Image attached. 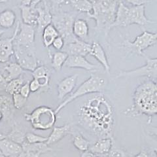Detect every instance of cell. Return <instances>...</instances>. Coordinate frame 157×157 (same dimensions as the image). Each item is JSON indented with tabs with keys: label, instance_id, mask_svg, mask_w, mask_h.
<instances>
[{
	"label": "cell",
	"instance_id": "obj_1",
	"mask_svg": "<svg viewBox=\"0 0 157 157\" xmlns=\"http://www.w3.org/2000/svg\"><path fill=\"white\" fill-rule=\"evenodd\" d=\"M82 102L77 110L78 124L98 139L113 138L115 111L111 101L102 93H96Z\"/></svg>",
	"mask_w": 157,
	"mask_h": 157
},
{
	"label": "cell",
	"instance_id": "obj_2",
	"mask_svg": "<svg viewBox=\"0 0 157 157\" xmlns=\"http://www.w3.org/2000/svg\"><path fill=\"white\" fill-rule=\"evenodd\" d=\"M130 112L151 117L157 115V80L150 78L140 83L133 94V107Z\"/></svg>",
	"mask_w": 157,
	"mask_h": 157
},
{
	"label": "cell",
	"instance_id": "obj_3",
	"mask_svg": "<svg viewBox=\"0 0 157 157\" xmlns=\"http://www.w3.org/2000/svg\"><path fill=\"white\" fill-rule=\"evenodd\" d=\"M92 11L88 14V18L94 20L96 31L104 33L107 36L112 29L120 0H90Z\"/></svg>",
	"mask_w": 157,
	"mask_h": 157
},
{
	"label": "cell",
	"instance_id": "obj_4",
	"mask_svg": "<svg viewBox=\"0 0 157 157\" xmlns=\"http://www.w3.org/2000/svg\"><path fill=\"white\" fill-rule=\"evenodd\" d=\"M133 24L143 27L149 24H157V21H151L147 18L145 6L127 7L120 0L112 28L127 27Z\"/></svg>",
	"mask_w": 157,
	"mask_h": 157
},
{
	"label": "cell",
	"instance_id": "obj_5",
	"mask_svg": "<svg viewBox=\"0 0 157 157\" xmlns=\"http://www.w3.org/2000/svg\"><path fill=\"white\" fill-rule=\"evenodd\" d=\"M107 85L105 77L97 73H92L90 77L83 82L77 88V89L59 105L55 110L57 115L63 108L77 98L88 94H93L96 93H101Z\"/></svg>",
	"mask_w": 157,
	"mask_h": 157
},
{
	"label": "cell",
	"instance_id": "obj_6",
	"mask_svg": "<svg viewBox=\"0 0 157 157\" xmlns=\"http://www.w3.org/2000/svg\"><path fill=\"white\" fill-rule=\"evenodd\" d=\"M52 24L65 41V45L74 42L78 39L73 35V26L76 19V14L73 12H66L60 9L54 11Z\"/></svg>",
	"mask_w": 157,
	"mask_h": 157
},
{
	"label": "cell",
	"instance_id": "obj_7",
	"mask_svg": "<svg viewBox=\"0 0 157 157\" xmlns=\"http://www.w3.org/2000/svg\"><path fill=\"white\" fill-rule=\"evenodd\" d=\"M25 119L30 122L33 129L47 130L52 128L56 123V114L55 110L47 106H39L30 113H25Z\"/></svg>",
	"mask_w": 157,
	"mask_h": 157
},
{
	"label": "cell",
	"instance_id": "obj_8",
	"mask_svg": "<svg viewBox=\"0 0 157 157\" xmlns=\"http://www.w3.org/2000/svg\"><path fill=\"white\" fill-rule=\"evenodd\" d=\"M157 42V32L144 31L137 36L133 41L125 40L121 43V47L128 54L145 56L144 52L148 48L155 45Z\"/></svg>",
	"mask_w": 157,
	"mask_h": 157
},
{
	"label": "cell",
	"instance_id": "obj_9",
	"mask_svg": "<svg viewBox=\"0 0 157 157\" xmlns=\"http://www.w3.org/2000/svg\"><path fill=\"white\" fill-rule=\"evenodd\" d=\"M144 57L146 59L145 64L135 70L121 71L117 77H147L148 78L157 80V58H151L145 55Z\"/></svg>",
	"mask_w": 157,
	"mask_h": 157
},
{
	"label": "cell",
	"instance_id": "obj_10",
	"mask_svg": "<svg viewBox=\"0 0 157 157\" xmlns=\"http://www.w3.org/2000/svg\"><path fill=\"white\" fill-rule=\"evenodd\" d=\"M14 55L17 63L24 70L33 71L38 66L35 49L14 45Z\"/></svg>",
	"mask_w": 157,
	"mask_h": 157
},
{
	"label": "cell",
	"instance_id": "obj_11",
	"mask_svg": "<svg viewBox=\"0 0 157 157\" xmlns=\"http://www.w3.org/2000/svg\"><path fill=\"white\" fill-rule=\"evenodd\" d=\"M18 28L13 44L22 47L35 49V27L18 22Z\"/></svg>",
	"mask_w": 157,
	"mask_h": 157
},
{
	"label": "cell",
	"instance_id": "obj_12",
	"mask_svg": "<svg viewBox=\"0 0 157 157\" xmlns=\"http://www.w3.org/2000/svg\"><path fill=\"white\" fill-rule=\"evenodd\" d=\"M22 151L18 157H40V156L52 149L46 143L30 144L25 141L21 145Z\"/></svg>",
	"mask_w": 157,
	"mask_h": 157
},
{
	"label": "cell",
	"instance_id": "obj_13",
	"mask_svg": "<svg viewBox=\"0 0 157 157\" xmlns=\"http://www.w3.org/2000/svg\"><path fill=\"white\" fill-rule=\"evenodd\" d=\"M64 66L69 68L82 69L88 71L95 72L98 66L88 62L85 56L78 55H69L64 63Z\"/></svg>",
	"mask_w": 157,
	"mask_h": 157
},
{
	"label": "cell",
	"instance_id": "obj_14",
	"mask_svg": "<svg viewBox=\"0 0 157 157\" xmlns=\"http://www.w3.org/2000/svg\"><path fill=\"white\" fill-rule=\"evenodd\" d=\"M62 50L63 52L67 53L68 55L85 56L90 54L91 43L78 39L76 41L66 44Z\"/></svg>",
	"mask_w": 157,
	"mask_h": 157
},
{
	"label": "cell",
	"instance_id": "obj_15",
	"mask_svg": "<svg viewBox=\"0 0 157 157\" xmlns=\"http://www.w3.org/2000/svg\"><path fill=\"white\" fill-rule=\"evenodd\" d=\"M78 76V74L70 75L63 78L58 83L57 91L59 100H63L66 96L73 91L77 85Z\"/></svg>",
	"mask_w": 157,
	"mask_h": 157
},
{
	"label": "cell",
	"instance_id": "obj_16",
	"mask_svg": "<svg viewBox=\"0 0 157 157\" xmlns=\"http://www.w3.org/2000/svg\"><path fill=\"white\" fill-rule=\"evenodd\" d=\"M114 145L113 138L105 137L98 140L95 144L90 145L88 151L90 153L101 157H105L109 154Z\"/></svg>",
	"mask_w": 157,
	"mask_h": 157
},
{
	"label": "cell",
	"instance_id": "obj_17",
	"mask_svg": "<svg viewBox=\"0 0 157 157\" xmlns=\"http://www.w3.org/2000/svg\"><path fill=\"white\" fill-rule=\"evenodd\" d=\"M17 28L18 24H17L13 36L0 40V62L1 63L8 62L10 58L14 55L13 41L16 36Z\"/></svg>",
	"mask_w": 157,
	"mask_h": 157
},
{
	"label": "cell",
	"instance_id": "obj_18",
	"mask_svg": "<svg viewBox=\"0 0 157 157\" xmlns=\"http://www.w3.org/2000/svg\"><path fill=\"white\" fill-rule=\"evenodd\" d=\"M43 7H36L37 11L36 28L38 33L43 32L44 28L52 24V14L51 10L45 0L43 1Z\"/></svg>",
	"mask_w": 157,
	"mask_h": 157
},
{
	"label": "cell",
	"instance_id": "obj_19",
	"mask_svg": "<svg viewBox=\"0 0 157 157\" xmlns=\"http://www.w3.org/2000/svg\"><path fill=\"white\" fill-rule=\"evenodd\" d=\"M22 151V147L8 138L0 141V153L6 157H18Z\"/></svg>",
	"mask_w": 157,
	"mask_h": 157
},
{
	"label": "cell",
	"instance_id": "obj_20",
	"mask_svg": "<svg viewBox=\"0 0 157 157\" xmlns=\"http://www.w3.org/2000/svg\"><path fill=\"white\" fill-rule=\"evenodd\" d=\"M15 110L11 98L6 95H0V112L5 121L13 124L14 122L13 117Z\"/></svg>",
	"mask_w": 157,
	"mask_h": 157
},
{
	"label": "cell",
	"instance_id": "obj_21",
	"mask_svg": "<svg viewBox=\"0 0 157 157\" xmlns=\"http://www.w3.org/2000/svg\"><path fill=\"white\" fill-rule=\"evenodd\" d=\"M72 133V126L70 124H66L62 126L53 127L51 134L48 136V140L45 143L51 146L61 141L63 138Z\"/></svg>",
	"mask_w": 157,
	"mask_h": 157
},
{
	"label": "cell",
	"instance_id": "obj_22",
	"mask_svg": "<svg viewBox=\"0 0 157 157\" xmlns=\"http://www.w3.org/2000/svg\"><path fill=\"white\" fill-rule=\"evenodd\" d=\"M91 56L94 57L96 60L99 62L102 66L104 67L105 71L109 73L110 72V66L108 59L106 56L104 48L100 45V43L93 41L91 43V50L90 54Z\"/></svg>",
	"mask_w": 157,
	"mask_h": 157
},
{
	"label": "cell",
	"instance_id": "obj_23",
	"mask_svg": "<svg viewBox=\"0 0 157 157\" xmlns=\"http://www.w3.org/2000/svg\"><path fill=\"white\" fill-rule=\"evenodd\" d=\"M32 75L34 78H36L41 85V88H48L51 79V71L44 65L37 66V67L32 71Z\"/></svg>",
	"mask_w": 157,
	"mask_h": 157
},
{
	"label": "cell",
	"instance_id": "obj_24",
	"mask_svg": "<svg viewBox=\"0 0 157 157\" xmlns=\"http://www.w3.org/2000/svg\"><path fill=\"white\" fill-rule=\"evenodd\" d=\"M73 33L78 39L87 42L89 35V27L86 21L81 18H76L73 23Z\"/></svg>",
	"mask_w": 157,
	"mask_h": 157
},
{
	"label": "cell",
	"instance_id": "obj_25",
	"mask_svg": "<svg viewBox=\"0 0 157 157\" xmlns=\"http://www.w3.org/2000/svg\"><path fill=\"white\" fill-rule=\"evenodd\" d=\"M21 11L22 21L24 24L31 25L36 27L37 11L36 7L33 8L30 6H22L21 5L19 7Z\"/></svg>",
	"mask_w": 157,
	"mask_h": 157
},
{
	"label": "cell",
	"instance_id": "obj_26",
	"mask_svg": "<svg viewBox=\"0 0 157 157\" xmlns=\"http://www.w3.org/2000/svg\"><path fill=\"white\" fill-rule=\"evenodd\" d=\"M26 133L27 132L23 129L21 124H18L17 122H14L12 124V130L7 135H6V137L22 145L25 141Z\"/></svg>",
	"mask_w": 157,
	"mask_h": 157
},
{
	"label": "cell",
	"instance_id": "obj_27",
	"mask_svg": "<svg viewBox=\"0 0 157 157\" xmlns=\"http://www.w3.org/2000/svg\"><path fill=\"white\" fill-rule=\"evenodd\" d=\"M16 14L11 9H6L0 13V28L9 29L16 22Z\"/></svg>",
	"mask_w": 157,
	"mask_h": 157
},
{
	"label": "cell",
	"instance_id": "obj_28",
	"mask_svg": "<svg viewBox=\"0 0 157 157\" xmlns=\"http://www.w3.org/2000/svg\"><path fill=\"white\" fill-rule=\"evenodd\" d=\"M4 70L7 73V75L5 77L8 82L21 77V76L25 72V70L17 62H11L7 63L5 66Z\"/></svg>",
	"mask_w": 157,
	"mask_h": 157
},
{
	"label": "cell",
	"instance_id": "obj_29",
	"mask_svg": "<svg viewBox=\"0 0 157 157\" xmlns=\"http://www.w3.org/2000/svg\"><path fill=\"white\" fill-rule=\"evenodd\" d=\"M59 36V33L56 28L52 24H49L46 26L43 30L42 41L43 45L46 48L50 47L55 38Z\"/></svg>",
	"mask_w": 157,
	"mask_h": 157
},
{
	"label": "cell",
	"instance_id": "obj_30",
	"mask_svg": "<svg viewBox=\"0 0 157 157\" xmlns=\"http://www.w3.org/2000/svg\"><path fill=\"white\" fill-rule=\"evenodd\" d=\"M67 3L78 13L88 14L92 11V3L90 0H67Z\"/></svg>",
	"mask_w": 157,
	"mask_h": 157
},
{
	"label": "cell",
	"instance_id": "obj_31",
	"mask_svg": "<svg viewBox=\"0 0 157 157\" xmlns=\"http://www.w3.org/2000/svg\"><path fill=\"white\" fill-rule=\"evenodd\" d=\"M68 54L63 51H57L53 53L51 56V66L56 71L62 70V67L68 58Z\"/></svg>",
	"mask_w": 157,
	"mask_h": 157
},
{
	"label": "cell",
	"instance_id": "obj_32",
	"mask_svg": "<svg viewBox=\"0 0 157 157\" xmlns=\"http://www.w3.org/2000/svg\"><path fill=\"white\" fill-rule=\"evenodd\" d=\"M73 144L77 150L82 152V153L88 151V149L90 146V141L80 134L73 136Z\"/></svg>",
	"mask_w": 157,
	"mask_h": 157
},
{
	"label": "cell",
	"instance_id": "obj_33",
	"mask_svg": "<svg viewBox=\"0 0 157 157\" xmlns=\"http://www.w3.org/2000/svg\"><path fill=\"white\" fill-rule=\"evenodd\" d=\"M24 82L23 78H22L21 77L10 81L7 82L5 91H6L7 94H11V96L14 94H17V93L20 92L21 88L22 86L24 85Z\"/></svg>",
	"mask_w": 157,
	"mask_h": 157
},
{
	"label": "cell",
	"instance_id": "obj_34",
	"mask_svg": "<svg viewBox=\"0 0 157 157\" xmlns=\"http://www.w3.org/2000/svg\"><path fill=\"white\" fill-rule=\"evenodd\" d=\"M48 140V137L37 135L33 132H27L25 141L28 144H34L39 143H45Z\"/></svg>",
	"mask_w": 157,
	"mask_h": 157
},
{
	"label": "cell",
	"instance_id": "obj_35",
	"mask_svg": "<svg viewBox=\"0 0 157 157\" xmlns=\"http://www.w3.org/2000/svg\"><path fill=\"white\" fill-rule=\"evenodd\" d=\"M12 100L13 105L17 110H20L25 106L28 101V98H24L20 93L12 95Z\"/></svg>",
	"mask_w": 157,
	"mask_h": 157
},
{
	"label": "cell",
	"instance_id": "obj_36",
	"mask_svg": "<svg viewBox=\"0 0 157 157\" xmlns=\"http://www.w3.org/2000/svg\"><path fill=\"white\" fill-rule=\"evenodd\" d=\"M105 157H128V155L123 149L113 145L109 154Z\"/></svg>",
	"mask_w": 157,
	"mask_h": 157
},
{
	"label": "cell",
	"instance_id": "obj_37",
	"mask_svg": "<svg viewBox=\"0 0 157 157\" xmlns=\"http://www.w3.org/2000/svg\"><path fill=\"white\" fill-rule=\"evenodd\" d=\"M64 45H65L64 39L60 36H58L57 37L55 38V39L54 40L52 44V46L53 47V48L58 51H62Z\"/></svg>",
	"mask_w": 157,
	"mask_h": 157
},
{
	"label": "cell",
	"instance_id": "obj_38",
	"mask_svg": "<svg viewBox=\"0 0 157 157\" xmlns=\"http://www.w3.org/2000/svg\"><path fill=\"white\" fill-rule=\"evenodd\" d=\"M29 81H28L26 83H24V85L22 86L21 90H20V94L24 98H28L30 94V89H29Z\"/></svg>",
	"mask_w": 157,
	"mask_h": 157
},
{
	"label": "cell",
	"instance_id": "obj_39",
	"mask_svg": "<svg viewBox=\"0 0 157 157\" xmlns=\"http://www.w3.org/2000/svg\"><path fill=\"white\" fill-rule=\"evenodd\" d=\"M29 89H30L31 92H36L39 90L41 89V85L39 84V81L36 78H33V79L29 81Z\"/></svg>",
	"mask_w": 157,
	"mask_h": 157
},
{
	"label": "cell",
	"instance_id": "obj_40",
	"mask_svg": "<svg viewBox=\"0 0 157 157\" xmlns=\"http://www.w3.org/2000/svg\"><path fill=\"white\" fill-rule=\"evenodd\" d=\"M50 1L53 11L60 9L62 5L67 3V0H49Z\"/></svg>",
	"mask_w": 157,
	"mask_h": 157
},
{
	"label": "cell",
	"instance_id": "obj_41",
	"mask_svg": "<svg viewBox=\"0 0 157 157\" xmlns=\"http://www.w3.org/2000/svg\"><path fill=\"white\" fill-rule=\"evenodd\" d=\"M127 2L132 5V6H145L147 3H151L154 0H126Z\"/></svg>",
	"mask_w": 157,
	"mask_h": 157
},
{
	"label": "cell",
	"instance_id": "obj_42",
	"mask_svg": "<svg viewBox=\"0 0 157 157\" xmlns=\"http://www.w3.org/2000/svg\"><path fill=\"white\" fill-rule=\"evenodd\" d=\"M133 157H151V153L148 149L144 148L142 149L139 153H137Z\"/></svg>",
	"mask_w": 157,
	"mask_h": 157
},
{
	"label": "cell",
	"instance_id": "obj_43",
	"mask_svg": "<svg viewBox=\"0 0 157 157\" xmlns=\"http://www.w3.org/2000/svg\"><path fill=\"white\" fill-rule=\"evenodd\" d=\"M8 81L4 76L0 74V90H5Z\"/></svg>",
	"mask_w": 157,
	"mask_h": 157
},
{
	"label": "cell",
	"instance_id": "obj_44",
	"mask_svg": "<svg viewBox=\"0 0 157 157\" xmlns=\"http://www.w3.org/2000/svg\"><path fill=\"white\" fill-rule=\"evenodd\" d=\"M81 157H101V156L96 155L94 154L90 153L89 151H87L86 152H83V153H82Z\"/></svg>",
	"mask_w": 157,
	"mask_h": 157
},
{
	"label": "cell",
	"instance_id": "obj_45",
	"mask_svg": "<svg viewBox=\"0 0 157 157\" xmlns=\"http://www.w3.org/2000/svg\"><path fill=\"white\" fill-rule=\"evenodd\" d=\"M149 133L152 136H155L157 137V126L151 127L149 129Z\"/></svg>",
	"mask_w": 157,
	"mask_h": 157
},
{
	"label": "cell",
	"instance_id": "obj_46",
	"mask_svg": "<svg viewBox=\"0 0 157 157\" xmlns=\"http://www.w3.org/2000/svg\"><path fill=\"white\" fill-rule=\"evenodd\" d=\"M43 1H44V0H32L30 6H31L32 7L35 8V7H36V6H37V5H38L39 3H41V2H43Z\"/></svg>",
	"mask_w": 157,
	"mask_h": 157
},
{
	"label": "cell",
	"instance_id": "obj_47",
	"mask_svg": "<svg viewBox=\"0 0 157 157\" xmlns=\"http://www.w3.org/2000/svg\"><path fill=\"white\" fill-rule=\"evenodd\" d=\"M21 2V5L22 6H30L32 0H19Z\"/></svg>",
	"mask_w": 157,
	"mask_h": 157
},
{
	"label": "cell",
	"instance_id": "obj_48",
	"mask_svg": "<svg viewBox=\"0 0 157 157\" xmlns=\"http://www.w3.org/2000/svg\"><path fill=\"white\" fill-rule=\"evenodd\" d=\"M5 138H6V135L3 134L2 133V132L1 131H0V141L3 140V139H5Z\"/></svg>",
	"mask_w": 157,
	"mask_h": 157
},
{
	"label": "cell",
	"instance_id": "obj_49",
	"mask_svg": "<svg viewBox=\"0 0 157 157\" xmlns=\"http://www.w3.org/2000/svg\"><path fill=\"white\" fill-rule=\"evenodd\" d=\"M4 32H5V31L3 30V29H0V38H1V37L2 36V35L4 33Z\"/></svg>",
	"mask_w": 157,
	"mask_h": 157
},
{
	"label": "cell",
	"instance_id": "obj_50",
	"mask_svg": "<svg viewBox=\"0 0 157 157\" xmlns=\"http://www.w3.org/2000/svg\"><path fill=\"white\" fill-rule=\"evenodd\" d=\"M9 1V0H0V3H6Z\"/></svg>",
	"mask_w": 157,
	"mask_h": 157
},
{
	"label": "cell",
	"instance_id": "obj_51",
	"mask_svg": "<svg viewBox=\"0 0 157 157\" xmlns=\"http://www.w3.org/2000/svg\"><path fill=\"white\" fill-rule=\"evenodd\" d=\"M154 151H155V154L156 155V156H157V145H156V147L154 148Z\"/></svg>",
	"mask_w": 157,
	"mask_h": 157
},
{
	"label": "cell",
	"instance_id": "obj_52",
	"mask_svg": "<svg viewBox=\"0 0 157 157\" xmlns=\"http://www.w3.org/2000/svg\"><path fill=\"white\" fill-rule=\"evenodd\" d=\"M3 119V116H2V113L0 112V121H1V120Z\"/></svg>",
	"mask_w": 157,
	"mask_h": 157
},
{
	"label": "cell",
	"instance_id": "obj_53",
	"mask_svg": "<svg viewBox=\"0 0 157 157\" xmlns=\"http://www.w3.org/2000/svg\"><path fill=\"white\" fill-rule=\"evenodd\" d=\"M0 157H6V156H5L2 155L1 153H0Z\"/></svg>",
	"mask_w": 157,
	"mask_h": 157
}]
</instances>
